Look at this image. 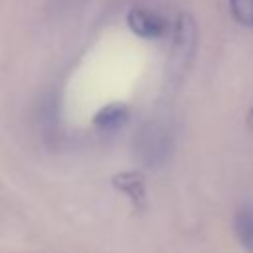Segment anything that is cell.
I'll list each match as a JSON object with an SVG mask.
<instances>
[{
    "label": "cell",
    "mask_w": 253,
    "mask_h": 253,
    "mask_svg": "<svg viewBox=\"0 0 253 253\" xmlns=\"http://www.w3.org/2000/svg\"><path fill=\"white\" fill-rule=\"evenodd\" d=\"M170 152V132L158 125V123H148L138 130L136 136V154L140 162L148 166L160 164Z\"/></svg>",
    "instance_id": "cell-2"
},
{
    "label": "cell",
    "mask_w": 253,
    "mask_h": 253,
    "mask_svg": "<svg viewBox=\"0 0 253 253\" xmlns=\"http://www.w3.org/2000/svg\"><path fill=\"white\" fill-rule=\"evenodd\" d=\"M113 186L117 190H121L123 194H126L136 208H142L144 206V198H146L144 178L138 172H119L113 178Z\"/></svg>",
    "instance_id": "cell-4"
},
{
    "label": "cell",
    "mask_w": 253,
    "mask_h": 253,
    "mask_svg": "<svg viewBox=\"0 0 253 253\" xmlns=\"http://www.w3.org/2000/svg\"><path fill=\"white\" fill-rule=\"evenodd\" d=\"M126 117H128V109L125 105L111 103L97 111V115L93 117V125H97L99 128H117L126 121Z\"/></svg>",
    "instance_id": "cell-5"
},
{
    "label": "cell",
    "mask_w": 253,
    "mask_h": 253,
    "mask_svg": "<svg viewBox=\"0 0 253 253\" xmlns=\"http://www.w3.org/2000/svg\"><path fill=\"white\" fill-rule=\"evenodd\" d=\"M247 123H249V128L253 130V107H251V111H249V117H247Z\"/></svg>",
    "instance_id": "cell-8"
},
{
    "label": "cell",
    "mask_w": 253,
    "mask_h": 253,
    "mask_svg": "<svg viewBox=\"0 0 253 253\" xmlns=\"http://www.w3.org/2000/svg\"><path fill=\"white\" fill-rule=\"evenodd\" d=\"M126 22H128V28L140 38L154 40L166 32V20L156 12H150L144 8H132L126 16Z\"/></svg>",
    "instance_id": "cell-3"
},
{
    "label": "cell",
    "mask_w": 253,
    "mask_h": 253,
    "mask_svg": "<svg viewBox=\"0 0 253 253\" xmlns=\"http://www.w3.org/2000/svg\"><path fill=\"white\" fill-rule=\"evenodd\" d=\"M233 227H235V235L241 241V245L249 253H253V211L249 210L237 211L233 219Z\"/></svg>",
    "instance_id": "cell-6"
},
{
    "label": "cell",
    "mask_w": 253,
    "mask_h": 253,
    "mask_svg": "<svg viewBox=\"0 0 253 253\" xmlns=\"http://www.w3.org/2000/svg\"><path fill=\"white\" fill-rule=\"evenodd\" d=\"M233 18L243 26H253V0H229Z\"/></svg>",
    "instance_id": "cell-7"
},
{
    "label": "cell",
    "mask_w": 253,
    "mask_h": 253,
    "mask_svg": "<svg viewBox=\"0 0 253 253\" xmlns=\"http://www.w3.org/2000/svg\"><path fill=\"white\" fill-rule=\"evenodd\" d=\"M196 40H198V32H196V24L192 16L182 14L176 22L174 42H172V51H170V61H168L170 81L178 83L180 77L186 73L194 57V51H196Z\"/></svg>",
    "instance_id": "cell-1"
}]
</instances>
